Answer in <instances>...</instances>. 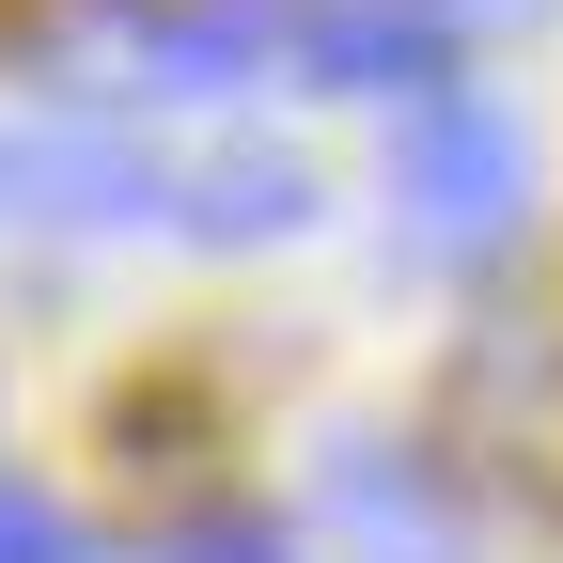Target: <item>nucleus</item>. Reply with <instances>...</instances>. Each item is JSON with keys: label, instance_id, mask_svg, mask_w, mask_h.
<instances>
[{"label": "nucleus", "instance_id": "f257e3e1", "mask_svg": "<svg viewBox=\"0 0 563 563\" xmlns=\"http://www.w3.org/2000/svg\"><path fill=\"white\" fill-rule=\"evenodd\" d=\"M391 203H407L422 251H501L517 203H532V141H517V110H485V95H422L407 141H391Z\"/></svg>", "mask_w": 563, "mask_h": 563}, {"label": "nucleus", "instance_id": "f03ea898", "mask_svg": "<svg viewBox=\"0 0 563 563\" xmlns=\"http://www.w3.org/2000/svg\"><path fill=\"white\" fill-rule=\"evenodd\" d=\"M298 47H313L329 95H407L422 110V95L454 79V47H470V0H313Z\"/></svg>", "mask_w": 563, "mask_h": 563}, {"label": "nucleus", "instance_id": "7ed1b4c3", "mask_svg": "<svg viewBox=\"0 0 563 563\" xmlns=\"http://www.w3.org/2000/svg\"><path fill=\"white\" fill-rule=\"evenodd\" d=\"M313 517L361 548V563H439V548H454V517H439V485H422V454H391V439H329Z\"/></svg>", "mask_w": 563, "mask_h": 563}, {"label": "nucleus", "instance_id": "20e7f679", "mask_svg": "<svg viewBox=\"0 0 563 563\" xmlns=\"http://www.w3.org/2000/svg\"><path fill=\"white\" fill-rule=\"evenodd\" d=\"M266 47H282V0H157V16H125V63L157 95H235V79H266Z\"/></svg>", "mask_w": 563, "mask_h": 563}, {"label": "nucleus", "instance_id": "39448f33", "mask_svg": "<svg viewBox=\"0 0 563 563\" xmlns=\"http://www.w3.org/2000/svg\"><path fill=\"white\" fill-rule=\"evenodd\" d=\"M0 188H47L63 220H157V157H141V141H95V125L16 141V157H0Z\"/></svg>", "mask_w": 563, "mask_h": 563}, {"label": "nucleus", "instance_id": "423d86ee", "mask_svg": "<svg viewBox=\"0 0 563 563\" xmlns=\"http://www.w3.org/2000/svg\"><path fill=\"white\" fill-rule=\"evenodd\" d=\"M188 220H203V235H298V220H313V173H298V157H220V173L188 188Z\"/></svg>", "mask_w": 563, "mask_h": 563}, {"label": "nucleus", "instance_id": "0eeeda50", "mask_svg": "<svg viewBox=\"0 0 563 563\" xmlns=\"http://www.w3.org/2000/svg\"><path fill=\"white\" fill-rule=\"evenodd\" d=\"M0 563H79V532H63L47 485H0Z\"/></svg>", "mask_w": 563, "mask_h": 563}, {"label": "nucleus", "instance_id": "6e6552de", "mask_svg": "<svg viewBox=\"0 0 563 563\" xmlns=\"http://www.w3.org/2000/svg\"><path fill=\"white\" fill-rule=\"evenodd\" d=\"M157 563H282V532H251V517H188Z\"/></svg>", "mask_w": 563, "mask_h": 563}, {"label": "nucleus", "instance_id": "1a4fd4ad", "mask_svg": "<svg viewBox=\"0 0 563 563\" xmlns=\"http://www.w3.org/2000/svg\"><path fill=\"white\" fill-rule=\"evenodd\" d=\"M470 16H532V0H470Z\"/></svg>", "mask_w": 563, "mask_h": 563}]
</instances>
